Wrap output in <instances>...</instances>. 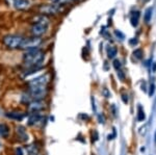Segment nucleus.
<instances>
[{"instance_id":"nucleus-1","label":"nucleus","mask_w":156,"mask_h":155,"mask_svg":"<svg viewBox=\"0 0 156 155\" xmlns=\"http://www.w3.org/2000/svg\"><path fill=\"white\" fill-rule=\"evenodd\" d=\"M45 58V53L40 49H34L26 51L23 55V62L28 68H37V66L42 64Z\"/></svg>"},{"instance_id":"nucleus-2","label":"nucleus","mask_w":156,"mask_h":155,"mask_svg":"<svg viewBox=\"0 0 156 155\" xmlns=\"http://www.w3.org/2000/svg\"><path fill=\"white\" fill-rule=\"evenodd\" d=\"M34 24L31 27V34L34 37H40L44 33H46L49 25V19L46 18L45 16H40L34 19Z\"/></svg>"},{"instance_id":"nucleus-3","label":"nucleus","mask_w":156,"mask_h":155,"mask_svg":"<svg viewBox=\"0 0 156 155\" xmlns=\"http://www.w3.org/2000/svg\"><path fill=\"white\" fill-rule=\"evenodd\" d=\"M48 94V89L44 86H29L27 93V101H34V100H43Z\"/></svg>"},{"instance_id":"nucleus-4","label":"nucleus","mask_w":156,"mask_h":155,"mask_svg":"<svg viewBox=\"0 0 156 155\" xmlns=\"http://www.w3.org/2000/svg\"><path fill=\"white\" fill-rule=\"evenodd\" d=\"M24 37L21 36H17V34H9L5 36L2 40L3 44L5 45L7 48L9 49H18L21 46L22 42H23Z\"/></svg>"},{"instance_id":"nucleus-5","label":"nucleus","mask_w":156,"mask_h":155,"mask_svg":"<svg viewBox=\"0 0 156 155\" xmlns=\"http://www.w3.org/2000/svg\"><path fill=\"white\" fill-rule=\"evenodd\" d=\"M42 44V39L41 37H27V39H24L23 42H22L21 46H20V49L26 50V51H29V50H34V49H37Z\"/></svg>"},{"instance_id":"nucleus-6","label":"nucleus","mask_w":156,"mask_h":155,"mask_svg":"<svg viewBox=\"0 0 156 155\" xmlns=\"http://www.w3.org/2000/svg\"><path fill=\"white\" fill-rule=\"evenodd\" d=\"M40 12L45 16V15H58L60 14L64 9L60 5H57V4H43L39 7Z\"/></svg>"},{"instance_id":"nucleus-7","label":"nucleus","mask_w":156,"mask_h":155,"mask_svg":"<svg viewBox=\"0 0 156 155\" xmlns=\"http://www.w3.org/2000/svg\"><path fill=\"white\" fill-rule=\"evenodd\" d=\"M46 108V103L43 100H34L31 101L28 105V111L34 114V112H40Z\"/></svg>"},{"instance_id":"nucleus-8","label":"nucleus","mask_w":156,"mask_h":155,"mask_svg":"<svg viewBox=\"0 0 156 155\" xmlns=\"http://www.w3.org/2000/svg\"><path fill=\"white\" fill-rule=\"evenodd\" d=\"M49 80H50V77L49 75H42V76H39L37 78L32 79V80L29 81L28 86H47V84L49 83Z\"/></svg>"},{"instance_id":"nucleus-9","label":"nucleus","mask_w":156,"mask_h":155,"mask_svg":"<svg viewBox=\"0 0 156 155\" xmlns=\"http://www.w3.org/2000/svg\"><path fill=\"white\" fill-rule=\"evenodd\" d=\"M45 118L42 116L40 112H34L29 116L28 118V124L31 125V126H39V125H42L44 123Z\"/></svg>"},{"instance_id":"nucleus-10","label":"nucleus","mask_w":156,"mask_h":155,"mask_svg":"<svg viewBox=\"0 0 156 155\" xmlns=\"http://www.w3.org/2000/svg\"><path fill=\"white\" fill-rule=\"evenodd\" d=\"M12 5L16 9L24 11V9H27L30 6V1L29 0H15Z\"/></svg>"},{"instance_id":"nucleus-11","label":"nucleus","mask_w":156,"mask_h":155,"mask_svg":"<svg viewBox=\"0 0 156 155\" xmlns=\"http://www.w3.org/2000/svg\"><path fill=\"white\" fill-rule=\"evenodd\" d=\"M5 116L11 120H16V121H22L24 119L25 114L21 111H9L5 114Z\"/></svg>"},{"instance_id":"nucleus-12","label":"nucleus","mask_w":156,"mask_h":155,"mask_svg":"<svg viewBox=\"0 0 156 155\" xmlns=\"http://www.w3.org/2000/svg\"><path fill=\"white\" fill-rule=\"evenodd\" d=\"M17 134L19 136V139L23 142H26L28 139V134H27L26 130L23 126H18L17 127Z\"/></svg>"},{"instance_id":"nucleus-13","label":"nucleus","mask_w":156,"mask_h":155,"mask_svg":"<svg viewBox=\"0 0 156 155\" xmlns=\"http://www.w3.org/2000/svg\"><path fill=\"white\" fill-rule=\"evenodd\" d=\"M28 147H17L15 149V155H29Z\"/></svg>"},{"instance_id":"nucleus-14","label":"nucleus","mask_w":156,"mask_h":155,"mask_svg":"<svg viewBox=\"0 0 156 155\" xmlns=\"http://www.w3.org/2000/svg\"><path fill=\"white\" fill-rule=\"evenodd\" d=\"M138 20H140V12H131V16H130V22L133 26H136L138 24Z\"/></svg>"},{"instance_id":"nucleus-15","label":"nucleus","mask_w":156,"mask_h":155,"mask_svg":"<svg viewBox=\"0 0 156 155\" xmlns=\"http://www.w3.org/2000/svg\"><path fill=\"white\" fill-rule=\"evenodd\" d=\"M9 133V128L5 124H0V136L6 137Z\"/></svg>"},{"instance_id":"nucleus-16","label":"nucleus","mask_w":156,"mask_h":155,"mask_svg":"<svg viewBox=\"0 0 156 155\" xmlns=\"http://www.w3.org/2000/svg\"><path fill=\"white\" fill-rule=\"evenodd\" d=\"M117 48L114 46H109L107 48V55L109 58H112V57H115V55H117Z\"/></svg>"},{"instance_id":"nucleus-17","label":"nucleus","mask_w":156,"mask_h":155,"mask_svg":"<svg viewBox=\"0 0 156 155\" xmlns=\"http://www.w3.org/2000/svg\"><path fill=\"white\" fill-rule=\"evenodd\" d=\"M54 4H57V5H62V4H68L72 1V0H51Z\"/></svg>"},{"instance_id":"nucleus-18","label":"nucleus","mask_w":156,"mask_h":155,"mask_svg":"<svg viewBox=\"0 0 156 155\" xmlns=\"http://www.w3.org/2000/svg\"><path fill=\"white\" fill-rule=\"evenodd\" d=\"M151 12H152V9L149 7V9L146 11V14H145V21L147 22V23L150 21V18H151V16H152V14H151Z\"/></svg>"},{"instance_id":"nucleus-19","label":"nucleus","mask_w":156,"mask_h":155,"mask_svg":"<svg viewBox=\"0 0 156 155\" xmlns=\"http://www.w3.org/2000/svg\"><path fill=\"white\" fill-rule=\"evenodd\" d=\"M133 54H134V56L136 57V58L140 59V58H142L143 52H142V50H140V49H137V50H135V51L133 52Z\"/></svg>"},{"instance_id":"nucleus-20","label":"nucleus","mask_w":156,"mask_h":155,"mask_svg":"<svg viewBox=\"0 0 156 155\" xmlns=\"http://www.w3.org/2000/svg\"><path fill=\"white\" fill-rule=\"evenodd\" d=\"M114 67L117 69V71H118V70H121V62H120V61L115 59V61L114 62Z\"/></svg>"},{"instance_id":"nucleus-21","label":"nucleus","mask_w":156,"mask_h":155,"mask_svg":"<svg viewBox=\"0 0 156 155\" xmlns=\"http://www.w3.org/2000/svg\"><path fill=\"white\" fill-rule=\"evenodd\" d=\"M115 36H117L118 37H121V40H123V39H124V34H123L121 31L115 30Z\"/></svg>"},{"instance_id":"nucleus-22","label":"nucleus","mask_w":156,"mask_h":155,"mask_svg":"<svg viewBox=\"0 0 156 155\" xmlns=\"http://www.w3.org/2000/svg\"><path fill=\"white\" fill-rule=\"evenodd\" d=\"M6 1L9 2V4H14V1H15V0H6Z\"/></svg>"},{"instance_id":"nucleus-23","label":"nucleus","mask_w":156,"mask_h":155,"mask_svg":"<svg viewBox=\"0 0 156 155\" xmlns=\"http://www.w3.org/2000/svg\"><path fill=\"white\" fill-rule=\"evenodd\" d=\"M76 1H81V0H76Z\"/></svg>"}]
</instances>
